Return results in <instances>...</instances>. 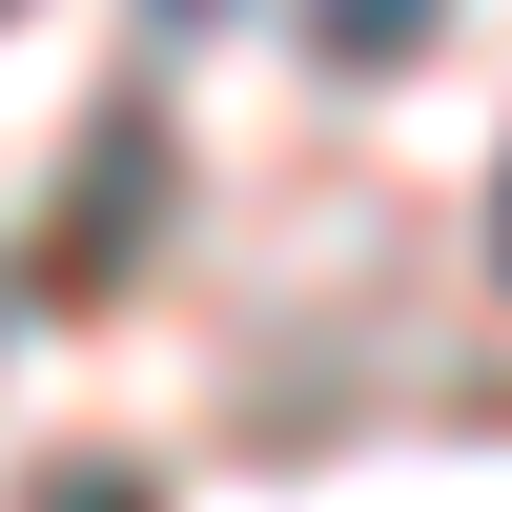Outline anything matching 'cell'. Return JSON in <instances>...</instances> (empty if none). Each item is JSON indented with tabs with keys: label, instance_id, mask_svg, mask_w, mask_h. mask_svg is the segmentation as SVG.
<instances>
[{
	"label": "cell",
	"instance_id": "obj_1",
	"mask_svg": "<svg viewBox=\"0 0 512 512\" xmlns=\"http://www.w3.org/2000/svg\"><path fill=\"white\" fill-rule=\"evenodd\" d=\"M144 205H164V123H144V103H123V123H103V164H82V226H62V246H41V267H62V287H103V267H123V246H144Z\"/></svg>",
	"mask_w": 512,
	"mask_h": 512
},
{
	"label": "cell",
	"instance_id": "obj_2",
	"mask_svg": "<svg viewBox=\"0 0 512 512\" xmlns=\"http://www.w3.org/2000/svg\"><path fill=\"white\" fill-rule=\"evenodd\" d=\"M431 41V0H328V62H410Z\"/></svg>",
	"mask_w": 512,
	"mask_h": 512
},
{
	"label": "cell",
	"instance_id": "obj_3",
	"mask_svg": "<svg viewBox=\"0 0 512 512\" xmlns=\"http://www.w3.org/2000/svg\"><path fill=\"white\" fill-rule=\"evenodd\" d=\"M41 512H144V492H123V472H41Z\"/></svg>",
	"mask_w": 512,
	"mask_h": 512
},
{
	"label": "cell",
	"instance_id": "obj_4",
	"mask_svg": "<svg viewBox=\"0 0 512 512\" xmlns=\"http://www.w3.org/2000/svg\"><path fill=\"white\" fill-rule=\"evenodd\" d=\"M492 246H512V226H492Z\"/></svg>",
	"mask_w": 512,
	"mask_h": 512
}]
</instances>
